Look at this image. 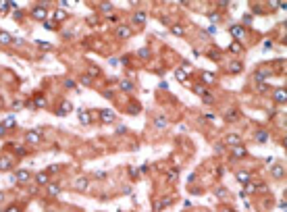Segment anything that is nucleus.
<instances>
[{
  "label": "nucleus",
  "mask_w": 287,
  "mask_h": 212,
  "mask_svg": "<svg viewBox=\"0 0 287 212\" xmlns=\"http://www.w3.org/2000/svg\"><path fill=\"white\" fill-rule=\"evenodd\" d=\"M27 141L29 144H40V133L38 131H29L27 133Z\"/></svg>",
  "instance_id": "nucleus-1"
},
{
  "label": "nucleus",
  "mask_w": 287,
  "mask_h": 212,
  "mask_svg": "<svg viewBox=\"0 0 287 212\" xmlns=\"http://www.w3.org/2000/svg\"><path fill=\"white\" fill-rule=\"evenodd\" d=\"M10 167H13V160L2 156V158H0V170H6V169H10Z\"/></svg>",
  "instance_id": "nucleus-2"
},
{
  "label": "nucleus",
  "mask_w": 287,
  "mask_h": 212,
  "mask_svg": "<svg viewBox=\"0 0 287 212\" xmlns=\"http://www.w3.org/2000/svg\"><path fill=\"white\" fill-rule=\"evenodd\" d=\"M233 156H235V158L246 156V148H244V146H235V148H233Z\"/></svg>",
  "instance_id": "nucleus-3"
},
{
  "label": "nucleus",
  "mask_w": 287,
  "mask_h": 212,
  "mask_svg": "<svg viewBox=\"0 0 287 212\" xmlns=\"http://www.w3.org/2000/svg\"><path fill=\"white\" fill-rule=\"evenodd\" d=\"M102 121H104V123H113V121H115V115H113L110 110H104V112H102Z\"/></svg>",
  "instance_id": "nucleus-4"
},
{
  "label": "nucleus",
  "mask_w": 287,
  "mask_h": 212,
  "mask_svg": "<svg viewBox=\"0 0 287 212\" xmlns=\"http://www.w3.org/2000/svg\"><path fill=\"white\" fill-rule=\"evenodd\" d=\"M75 187H77L79 191H83V189L87 187V179H85V177H81V179H77V181H75Z\"/></svg>",
  "instance_id": "nucleus-5"
},
{
  "label": "nucleus",
  "mask_w": 287,
  "mask_h": 212,
  "mask_svg": "<svg viewBox=\"0 0 287 212\" xmlns=\"http://www.w3.org/2000/svg\"><path fill=\"white\" fill-rule=\"evenodd\" d=\"M34 17H36V19H44V17H46V8H44V6H38V8H34Z\"/></svg>",
  "instance_id": "nucleus-6"
},
{
  "label": "nucleus",
  "mask_w": 287,
  "mask_h": 212,
  "mask_svg": "<svg viewBox=\"0 0 287 212\" xmlns=\"http://www.w3.org/2000/svg\"><path fill=\"white\" fill-rule=\"evenodd\" d=\"M231 33H233V38H242V36H244V27L233 25V27H231Z\"/></svg>",
  "instance_id": "nucleus-7"
},
{
  "label": "nucleus",
  "mask_w": 287,
  "mask_h": 212,
  "mask_svg": "<svg viewBox=\"0 0 287 212\" xmlns=\"http://www.w3.org/2000/svg\"><path fill=\"white\" fill-rule=\"evenodd\" d=\"M227 144H231V146H237V144H239V135H235V133L227 135Z\"/></svg>",
  "instance_id": "nucleus-8"
},
{
  "label": "nucleus",
  "mask_w": 287,
  "mask_h": 212,
  "mask_svg": "<svg viewBox=\"0 0 287 212\" xmlns=\"http://www.w3.org/2000/svg\"><path fill=\"white\" fill-rule=\"evenodd\" d=\"M27 179H29V173H27V170H19V173H17V181H27Z\"/></svg>",
  "instance_id": "nucleus-9"
},
{
  "label": "nucleus",
  "mask_w": 287,
  "mask_h": 212,
  "mask_svg": "<svg viewBox=\"0 0 287 212\" xmlns=\"http://www.w3.org/2000/svg\"><path fill=\"white\" fill-rule=\"evenodd\" d=\"M171 31H173V33H175V36H183V33H185V31H183V27H181V25H173V27H171Z\"/></svg>",
  "instance_id": "nucleus-10"
},
{
  "label": "nucleus",
  "mask_w": 287,
  "mask_h": 212,
  "mask_svg": "<svg viewBox=\"0 0 287 212\" xmlns=\"http://www.w3.org/2000/svg\"><path fill=\"white\" fill-rule=\"evenodd\" d=\"M119 36H121V38H129V36H131V29H129V27H121V29H119Z\"/></svg>",
  "instance_id": "nucleus-11"
},
{
  "label": "nucleus",
  "mask_w": 287,
  "mask_h": 212,
  "mask_svg": "<svg viewBox=\"0 0 287 212\" xmlns=\"http://www.w3.org/2000/svg\"><path fill=\"white\" fill-rule=\"evenodd\" d=\"M36 181H38V183H42V185H44V183H48V175H46V173H40V175L36 177Z\"/></svg>",
  "instance_id": "nucleus-12"
},
{
  "label": "nucleus",
  "mask_w": 287,
  "mask_h": 212,
  "mask_svg": "<svg viewBox=\"0 0 287 212\" xmlns=\"http://www.w3.org/2000/svg\"><path fill=\"white\" fill-rule=\"evenodd\" d=\"M69 110H71V104H69V102H63V106H60V115H67Z\"/></svg>",
  "instance_id": "nucleus-13"
},
{
  "label": "nucleus",
  "mask_w": 287,
  "mask_h": 212,
  "mask_svg": "<svg viewBox=\"0 0 287 212\" xmlns=\"http://www.w3.org/2000/svg\"><path fill=\"white\" fill-rule=\"evenodd\" d=\"M8 42H10V36L2 31V33H0V44H8Z\"/></svg>",
  "instance_id": "nucleus-14"
},
{
  "label": "nucleus",
  "mask_w": 287,
  "mask_h": 212,
  "mask_svg": "<svg viewBox=\"0 0 287 212\" xmlns=\"http://www.w3.org/2000/svg\"><path fill=\"white\" fill-rule=\"evenodd\" d=\"M275 98H277L279 102H283V100H285V91H283V89H277V94H275Z\"/></svg>",
  "instance_id": "nucleus-15"
},
{
  "label": "nucleus",
  "mask_w": 287,
  "mask_h": 212,
  "mask_svg": "<svg viewBox=\"0 0 287 212\" xmlns=\"http://www.w3.org/2000/svg\"><path fill=\"white\" fill-rule=\"evenodd\" d=\"M237 179H239V181H244V183H246L247 179H250V175H247V173H237Z\"/></svg>",
  "instance_id": "nucleus-16"
},
{
  "label": "nucleus",
  "mask_w": 287,
  "mask_h": 212,
  "mask_svg": "<svg viewBox=\"0 0 287 212\" xmlns=\"http://www.w3.org/2000/svg\"><path fill=\"white\" fill-rule=\"evenodd\" d=\"M237 71H242V65H239V62H233V65H231V73H237Z\"/></svg>",
  "instance_id": "nucleus-17"
},
{
  "label": "nucleus",
  "mask_w": 287,
  "mask_h": 212,
  "mask_svg": "<svg viewBox=\"0 0 287 212\" xmlns=\"http://www.w3.org/2000/svg\"><path fill=\"white\" fill-rule=\"evenodd\" d=\"M15 125V117H8L6 121H4V127H13Z\"/></svg>",
  "instance_id": "nucleus-18"
},
{
  "label": "nucleus",
  "mask_w": 287,
  "mask_h": 212,
  "mask_svg": "<svg viewBox=\"0 0 287 212\" xmlns=\"http://www.w3.org/2000/svg\"><path fill=\"white\" fill-rule=\"evenodd\" d=\"M194 91H196V94H200V96H204V94H206V89L202 87V85H196V87H194Z\"/></svg>",
  "instance_id": "nucleus-19"
},
{
  "label": "nucleus",
  "mask_w": 287,
  "mask_h": 212,
  "mask_svg": "<svg viewBox=\"0 0 287 212\" xmlns=\"http://www.w3.org/2000/svg\"><path fill=\"white\" fill-rule=\"evenodd\" d=\"M144 19H146L144 13H137V15H135V21H137V23H144Z\"/></svg>",
  "instance_id": "nucleus-20"
},
{
  "label": "nucleus",
  "mask_w": 287,
  "mask_h": 212,
  "mask_svg": "<svg viewBox=\"0 0 287 212\" xmlns=\"http://www.w3.org/2000/svg\"><path fill=\"white\" fill-rule=\"evenodd\" d=\"M177 79H179V81H185V73H183V69L177 71Z\"/></svg>",
  "instance_id": "nucleus-21"
},
{
  "label": "nucleus",
  "mask_w": 287,
  "mask_h": 212,
  "mask_svg": "<svg viewBox=\"0 0 287 212\" xmlns=\"http://www.w3.org/2000/svg\"><path fill=\"white\" fill-rule=\"evenodd\" d=\"M256 137H258V141H266V137H268V135H266L264 131H260V133H258Z\"/></svg>",
  "instance_id": "nucleus-22"
},
{
  "label": "nucleus",
  "mask_w": 287,
  "mask_h": 212,
  "mask_svg": "<svg viewBox=\"0 0 287 212\" xmlns=\"http://www.w3.org/2000/svg\"><path fill=\"white\" fill-rule=\"evenodd\" d=\"M48 191H50V196H56V193H58V187H56V185H50Z\"/></svg>",
  "instance_id": "nucleus-23"
},
{
  "label": "nucleus",
  "mask_w": 287,
  "mask_h": 212,
  "mask_svg": "<svg viewBox=\"0 0 287 212\" xmlns=\"http://www.w3.org/2000/svg\"><path fill=\"white\" fill-rule=\"evenodd\" d=\"M204 81L212 83V81H214V75H210V73H204Z\"/></svg>",
  "instance_id": "nucleus-24"
},
{
  "label": "nucleus",
  "mask_w": 287,
  "mask_h": 212,
  "mask_svg": "<svg viewBox=\"0 0 287 212\" xmlns=\"http://www.w3.org/2000/svg\"><path fill=\"white\" fill-rule=\"evenodd\" d=\"M156 121H158V123H156L158 127H164V125H166V119H164V117H158Z\"/></svg>",
  "instance_id": "nucleus-25"
},
{
  "label": "nucleus",
  "mask_w": 287,
  "mask_h": 212,
  "mask_svg": "<svg viewBox=\"0 0 287 212\" xmlns=\"http://www.w3.org/2000/svg\"><path fill=\"white\" fill-rule=\"evenodd\" d=\"M10 8V2H0V10H8Z\"/></svg>",
  "instance_id": "nucleus-26"
},
{
  "label": "nucleus",
  "mask_w": 287,
  "mask_h": 212,
  "mask_svg": "<svg viewBox=\"0 0 287 212\" xmlns=\"http://www.w3.org/2000/svg\"><path fill=\"white\" fill-rule=\"evenodd\" d=\"M79 119H81V123H89V117H87L85 112H81V117H79Z\"/></svg>",
  "instance_id": "nucleus-27"
},
{
  "label": "nucleus",
  "mask_w": 287,
  "mask_h": 212,
  "mask_svg": "<svg viewBox=\"0 0 287 212\" xmlns=\"http://www.w3.org/2000/svg\"><path fill=\"white\" fill-rule=\"evenodd\" d=\"M177 175H179L177 170H171V173H168V179H177Z\"/></svg>",
  "instance_id": "nucleus-28"
},
{
  "label": "nucleus",
  "mask_w": 287,
  "mask_h": 212,
  "mask_svg": "<svg viewBox=\"0 0 287 212\" xmlns=\"http://www.w3.org/2000/svg\"><path fill=\"white\" fill-rule=\"evenodd\" d=\"M231 50H233V52H237V50L242 52V46H237V44H233V46H231Z\"/></svg>",
  "instance_id": "nucleus-29"
},
{
  "label": "nucleus",
  "mask_w": 287,
  "mask_h": 212,
  "mask_svg": "<svg viewBox=\"0 0 287 212\" xmlns=\"http://www.w3.org/2000/svg\"><path fill=\"white\" fill-rule=\"evenodd\" d=\"M6 212H19V208H17V206H10V208H8Z\"/></svg>",
  "instance_id": "nucleus-30"
},
{
  "label": "nucleus",
  "mask_w": 287,
  "mask_h": 212,
  "mask_svg": "<svg viewBox=\"0 0 287 212\" xmlns=\"http://www.w3.org/2000/svg\"><path fill=\"white\" fill-rule=\"evenodd\" d=\"M4 129H6V127H4V125H0V135L4 133Z\"/></svg>",
  "instance_id": "nucleus-31"
},
{
  "label": "nucleus",
  "mask_w": 287,
  "mask_h": 212,
  "mask_svg": "<svg viewBox=\"0 0 287 212\" xmlns=\"http://www.w3.org/2000/svg\"><path fill=\"white\" fill-rule=\"evenodd\" d=\"M223 212H233V210L231 208H223Z\"/></svg>",
  "instance_id": "nucleus-32"
},
{
  "label": "nucleus",
  "mask_w": 287,
  "mask_h": 212,
  "mask_svg": "<svg viewBox=\"0 0 287 212\" xmlns=\"http://www.w3.org/2000/svg\"><path fill=\"white\" fill-rule=\"evenodd\" d=\"M2 200H4V193H2V191H0V202H2Z\"/></svg>",
  "instance_id": "nucleus-33"
}]
</instances>
